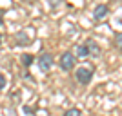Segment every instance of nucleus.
<instances>
[{"instance_id":"nucleus-3","label":"nucleus","mask_w":122,"mask_h":116,"mask_svg":"<svg viewBox=\"0 0 122 116\" xmlns=\"http://www.w3.org/2000/svg\"><path fill=\"white\" fill-rule=\"evenodd\" d=\"M75 67V56L73 53H64L60 56V69L62 71H71Z\"/></svg>"},{"instance_id":"nucleus-13","label":"nucleus","mask_w":122,"mask_h":116,"mask_svg":"<svg viewBox=\"0 0 122 116\" xmlns=\"http://www.w3.org/2000/svg\"><path fill=\"white\" fill-rule=\"evenodd\" d=\"M0 40H2V38H0Z\"/></svg>"},{"instance_id":"nucleus-11","label":"nucleus","mask_w":122,"mask_h":116,"mask_svg":"<svg viewBox=\"0 0 122 116\" xmlns=\"http://www.w3.org/2000/svg\"><path fill=\"white\" fill-rule=\"evenodd\" d=\"M2 20H4V13H2V9H0V24H2Z\"/></svg>"},{"instance_id":"nucleus-12","label":"nucleus","mask_w":122,"mask_h":116,"mask_svg":"<svg viewBox=\"0 0 122 116\" xmlns=\"http://www.w3.org/2000/svg\"><path fill=\"white\" fill-rule=\"evenodd\" d=\"M27 2H35V0H27Z\"/></svg>"},{"instance_id":"nucleus-6","label":"nucleus","mask_w":122,"mask_h":116,"mask_svg":"<svg viewBox=\"0 0 122 116\" xmlns=\"http://www.w3.org/2000/svg\"><path fill=\"white\" fill-rule=\"evenodd\" d=\"M75 55H76V58H86V56H89V55H87V47H86V44L76 46V47H75Z\"/></svg>"},{"instance_id":"nucleus-2","label":"nucleus","mask_w":122,"mask_h":116,"mask_svg":"<svg viewBox=\"0 0 122 116\" xmlns=\"http://www.w3.org/2000/svg\"><path fill=\"white\" fill-rule=\"evenodd\" d=\"M38 67H40L42 73L51 71V67H53V56H51L49 53H42L40 58H38Z\"/></svg>"},{"instance_id":"nucleus-10","label":"nucleus","mask_w":122,"mask_h":116,"mask_svg":"<svg viewBox=\"0 0 122 116\" xmlns=\"http://www.w3.org/2000/svg\"><path fill=\"white\" fill-rule=\"evenodd\" d=\"M4 87H5V78H4V74L0 73V91H2Z\"/></svg>"},{"instance_id":"nucleus-5","label":"nucleus","mask_w":122,"mask_h":116,"mask_svg":"<svg viewBox=\"0 0 122 116\" xmlns=\"http://www.w3.org/2000/svg\"><path fill=\"white\" fill-rule=\"evenodd\" d=\"M86 47H87V55H91V56H97V55H100V47L95 44V42H87L86 44Z\"/></svg>"},{"instance_id":"nucleus-7","label":"nucleus","mask_w":122,"mask_h":116,"mask_svg":"<svg viewBox=\"0 0 122 116\" xmlns=\"http://www.w3.org/2000/svg\"><path fill=\"white\" fill-rule=\"evenodd\" d=\"M115 46H117V49L122 53V33H118V35L115 36Z\"/></svg>"},{"instance_id":"nucleus-9","label":"nucleus","mask_w":122,"mask_h":116,"mask_svg":"<svg viewBox=\"0 0 122 116\" xmlns=\"http://www.w3.org/2000/svg\"><path fill=\"white\" fill-rule=\"evenodd\" d=\"M22 58H24V65H25V67H27V65H31V62H33V56H29V55H24Z\"/></svg>"},{"instance_id":"nucleus-8","label":"nucleus","mask_w":122,"mask_h":116,"mask_svg":"<svg viewBox=\"0 0 122 116\" xmlns=\"http://www.w3.org/2000/svg\"><path fill=\"white\" fill-rule=\"evenodd\" d=\"M64 116H82V112L78 109H69V111L64 112Z\"/></svg>"},{"instance_id":"nucleus-1","label":"nucleus","mask_w":122,"mask_h":116,"mask_svg":"<svg viewBox=\"0 0 122 116\" xmlns=\"http://www.w3.org/2000/svg\"><path fill=\"white\" fill-rule=\"evenodd\" d=\"M75 78H76L78 84L87 85V84L91 82V78H93V71L89 69V67H78V69L75 71Z\"/></svg>"},{"instance_id":"nucleus-4","label":"nucleus","mask_w":122,"mask_h":116,"mask_svg":"<svg viewBox=\"0 0 122 116\" xmlns=\"http://www.w3.org/2000/svg\"><path fill=\"white\" fill-rule=\"evenodd\" d=\"M107 15H109V7H107V5H104V4H98L97 7H95V11H93V18H95L97 22L104 20Z\"/></svg>"}]
</instances>
